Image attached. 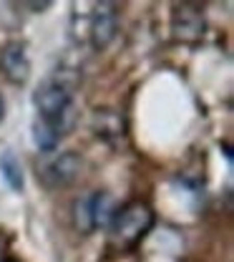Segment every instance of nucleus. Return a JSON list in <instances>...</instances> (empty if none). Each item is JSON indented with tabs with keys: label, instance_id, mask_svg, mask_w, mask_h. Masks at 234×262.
<instances>
[{
	"label": "nucleus",
	"instance_id": "f257e3e1",
	"mask_svg": "<svg viewBox=\"0 0 234 262\" xmlns=\"http://www.w3.org/2000/svg\"><path fill=\"white\" fill-rule=\"evenodd\" d=\"M33 103L38 111V121L66 136L76 124V101H73V86L66 83L61 76L45 78L33 94Z\"/></svg>",
	"mask_w": 234,
	"mask_h": 262
},
{
	"label": "nucleus",
	"instance_id": "f03ea898",
	"mask_svg": "<svg viewBox=\"0 0 234 262\" xmlns=\"http://www.w3.org/2000/svg\"><path fill=\"white\" fill-rule=\"evenodd\" d=\"M156 217H154V209L146 204V202H129L124 207L116 209L111 225H108V232H111V242L121 250H129V247H136L149 232L154 227Z\"/></svg>",
	"mask_w": 234,
	"mask_h": 262
},
{
	"label": "nucleus",
	"instance_id": "7ed1b4c3",
	"mask_svg": "<svg viewBox=\"0 0 234 262\" xmlns=\"http://www.w3.org/2000/svg\"><path fill=\"white\" fill-rule=\"evenodd\" d=\"M169 28L174 40L179 43H199L206 33V20H204V8L197 3H176L171 10Z\"/></svg>",
	"mask_w": 234,
	"mask_h": 262
},
{
	"label": "nucleus",
	"instance_id": "20e7f679",
	"mask_svg": "<svg viewBox=\"0 0 234 262\" xmlns=\"http://www.w3.org/2000/svg\"><path fill=\"white\" fill-rule=\"evenodd\" d=\"M81 169H83L81 154L63 151V154H58L53 162H48L38 171V179H40L48 189H63V187H71V184L81 177Z\"/></svg>",
	"mask_w": 234,
	"mask_h": 262
},
{
	"label": "nucleus",
	"instance_id": "39448f33",
	"mask_svg": "<svg viewBox=\"0 0 234 262\" xmlns=\"http://www.w3.org/2000/svg\"><path fill=\"white\" fill-rule=\"evenodd\" d=\"M119 33V10L116 3H96L88 23V38L96 51H106Z\"/></svg>",
	"mask_w": 234,
	"mask_h": 262
},
{
	"label": "nucleus",
	"instance_id": "423d86ee",
	"mask_svg": "<svg viewBox=\"0 0 234 262\" xmlns=\"http://www.w3.org/2000/svg\"><path fill=\"white\" fill-rule=\"evenodd\" d=\"M0 73L5 81L23 86L31 78V58H28V46L23 40H8L0 48Z\"/></svg>",
	"mask_w": 234,
	"mask_h": 262
},
{
	"label": "nucleus",
	"instance_id": "0eeeda50",
	"mask_svg": "<svg viewBox=\"0 0 234 262\" xmlns=\"http://www.w3.org/2000/svg\"><path fill=\"white\" fill-rule=\"evenodd\" d=\"M116 202L108 192H93L88 194V212H91V229H108L113 214H116Z\"/></svg>",
	"mask_w": 234,
	"mask_h": 262
},
{
	"label": "nucleus",
	"instance_id": "6e6552de",
	"mask_svg": "<svg viewBox=\"0 0 234 262\" xmlns=\"http://www.w3.org/2000/svg\"><path fill=\"white\" fill-rule=\"evenodd\" d=\"M0 177H3V182L10 192H23V187H26L23 164L15 157V151H10V149H5L0 154Z\"/></svg>",
	"mask_w": 234,
	"mask_h": 262
},
{
	"label": "nucleus",
	"instance_id": "1a4fd4ad",
	"mask_svg": "<svg viewBox=\"0 0 234 262\" xmlns=\"http://www.w3.org/2000/svg\"><path fill=\"white\" fill-rule=\"evenodd\" d=\"M61 134L58 131H53L51 126H45L43 121H35L33 124V144L38 151H43V154H51V151H56V146L61 144Z\"/></svg>",
	"mask_w": 234,
	"mask_h": 262
},
{
	"label": "nucleus",
	"instance_id": "9d476101",
	"mask_svg": "<svg viewBox=\"0 0 234 262\" xmlns=\"http://www.w3.org/2000/svg\"><path fill=\"white\" fill-rule=\"evenodd\" d=\"M73 225H76L78 232H83V234L93 232V229H91V212H88V194L78 196V199L73 202Z\"/></svg>",
	"mask_w": 234,
	"mask_h": 262
},
{
	"label": "nucleus",
	"instance_id": "9b49d317",
	"mask_svg": "<svg viewBox=\"0 0 234 262\" xmlns=\"http://www.w3.org/2000/svg\"><path fill=\"white\" fill-rule=\"evenodd\" d=\"M5 119V101H3V96H0V121Z\"/></svg>",
	"mask_w": 234,
	"mask_h": 262
}]
</instances>
